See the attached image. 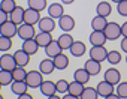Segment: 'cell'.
Wrapping results in <instances>:
<instances>
[{
  "instance_id": "cell-40",
  "label": "cell",
  "mask_w": 127,
  "mask_h": 99,
  "mask_svg": "<svg viewBox=\"0 0 127 99\" xmlns=\"http://www.w3.org/2000/svg\"><path fill=\"white\" fill-rule=\"evenodd\" d=\"M8 20H9V15H8L5 11H2V9H0V26H2V24H5Z\"/></svg>"
},
{
  "instance_id": "cell-46",
  "label": "cell",
  "mask_w": 127,
  "mask_h": 99,
  "mask_svg": "<svg viewBox=\"0 0 127 99\" xmlns=\"http://www.w3.org/2000/svg\"><path fill=\"white\" fill-rule=\"evenodd\" d=\"M46 99H61V96H58L57 93H54V95H51V96H48Z\"/></svg>"
},
{
  "instance_id": "cell-12",
  "label": "cell",
  "mask_w": 127,
  "mask_h": 99,
  "mask_svg": "<svg viewBox=\"0 0 127 99\" xmlns=\"http://www.w3.org/2000/svg\"><path fill=\"white\" fill-rule=\"evenodd\" d=\"M60 53H63V50H61V47L58 45L57 39H52V41L45 47V54H46L49 59H54V57L58 56Z\"/></svg>"
},
{
  "instance_id": "cell-10",
  "label": "cell",
  "mask_w": 127,
  "mask_h": 99,
  "mask_svg": "<svg viewBox=\"0 0 127 99\" xmlns=\"http://www.w3.org/2000/svg\"><path fill=\"white\" fill-rule=\"evenodd\" d=\"M105 81H108V83H111V84H118L120 81H121V72L117 69V68H114V66H111L109 69H106L105 71Z\"/></svg>"
},
{
  "instance_id": "cell-17",
  "label": "cell",
  "mask_w": 127,
  "mask_h": 99,
  "mask_svg": "<svg viewBox=\"0 0 127 99\" xmlns=\"http://www.w3.org/2000/svg\"><path fill=\"white\" fill-rule=\"evenodd\" d=\"M39 45H37V42H36V39L33 38V39H26V41H23V45H21V50H24V51L27 53V54H30V56H33V54H36L37 51H39Z\"/></svg>"
},
{
  "instance_id": "cell-8",
  "label": "cell",
  "mask_w": 127,
  "mask_h": 99,
  "mask_svg": "<svg viewBox=\"0 0 127 99\" xmlns=\"http://www.w3.org/2000/svg\"><path fill=\"white\" fill-rule=\"evenodd\" d=\"M17 32H18V26L15 23H12L11 20H8L5 24L0 26V35H2V36L14 38V36H17Z\"/></svg>"
},
{
  "instance_id": "cell-50",
  "label": "cell",
  "mask_w": 127,
  "mask_h": 99,
  "mask_svg": "<svg viewBox=\"0 0 127 99\" xmlns=\"http://www.w3.org/2000/svg\"><path fill=\"white\" fill-rule=\"evenodd\" d=\"M126 63H127V54H126Z\"/></svg>"
},
{
  "instance_id": "cell-18",
  "label": "cell",
  "mask_w": 127,
  "mask_h": 99,
  "mask_svg": "<svg viewBox=\"0 0 127 99\" xmlns=\"http://www.w3.org/2000/svg\"><path fill=\"white\" fill-rule=\"evenodd\" d=\"M73 36L70 35V33H66V32H63L60 36H58V39H57V42H58V45L61 47V50L63 51H66V50H69L70 47H72V44H73Z\"/></svg>"
},
{
  "instance_id": "cell-49",
  "label": "cell",
  "mask_w": 127,
  "mask_h": 99,
  "mask_svg": "<svg viewBox=\"0 0 127 99\" xmlns=\"http://www.w3.org/2000/svg\"><path fill=\"white\" fill-rule=\"evenodd\" d=\"M0 99H5V98H3V95H2V93H0Z\"/></svg>"
},
{
  "instance_id": "cell-3",
  "label": "cell",
  "mask_w": 127,
  "mask_h": 99,
  "mask_svg": "<svg viewBox=\"0 0 127 99\" xmlns=\"http://www.w3.org/2000/svg\"><path fill=\"white\" fill-rule=\"evenodd\" d=\"M17 35H18V38H21L23 41H26V39H33V38L36 36V29H34V26H32V24L23 23V24L18 26Z\"/></svg>"
},
{
  "instance_id": "cell-9",
  "label": "cell",
  "mask_w": 127,
  "mask_h": 99,
  "mask_svg": "<svg viewBox=\"0 0 127 99\" xmlns=\"http://www.w3.org/2000/svg\"><path fill=\"white\" fill-rule=\"evenodd\" d=\"M88 41L91 44V47H100V45H105L106 44V36L103 32H97V30H93L88 36Z\"/></svg>"
},
{
  "instance_id": "cell-34",
  "label": "cell",
  "mask_w": 127,
  "mask_h": 99,
  "mask_svg": "<svg viewBox=\"0 0 127 99\" xmlns=\"http://www.w3.org/2000/svg\"><path fill=\"white\" fill-rule=\"evenodd\" d=\"M18 5H17V2H15V0H2V2H0V9H2V11H5L8 15L17 8Z\"/></svg>"
},
{
  "instance_id": "cell-24",
  "label": "cell",
  "mask_w": 127,
  "mask_h": 99,
  "mask_svg": "<svg viewBox=\"0 0 127 99\" xmlns=\"http://www.w3.org/2000/svg\"><path fill=\"white\" fill-rule=\"evenodd\" d=\"M108 23H109V21L106 20V17H100V15H96V17L91 20V24H90V26H91V29H93V30H97V32H103Z\"/></svg>"
},
{
  "instance_id": "cell-20",
  "label": "cell",
  "mask_w": 127,
  "mask_h": 99,
  "mask_svg": "<svg viewBox=\"0 0 127 99\" xmlns=\"http://www.w3.org/2000/svg\"><path fill=\"white\" fill-rule=\"evenodd\" d=\"M24 8L23 6H17L11 14H9V20L12 21V23H15L17 26H20V24H23L24 23Z\"/></svg>"
},
{
  "instance_id": "cell-30",
  "label": "cell",
  "mask_w": 127,
  "mask_h": 99,
  "mask_svg": "<svg viewBox=\"0 0 127 99\" xmlns=\"http://www.w3.org/2000/svg\"><path fill=\"white\" fill-rule=\"evenodd\" d=\"M99 98V93L96 90V87H84L82 93L79 95V99H97Z\"/></svg>"
},
{
  "instance_id": "cell-4",
  "label": "cell",
  "mask_w": 127,
  "mask_h": 99,
  "mask_svg": "<svg viewBox=\"0 0 127 99\" xmlns=\"http://www.w3.org/2000/svg\"><path fill=\"white\" fill-rule=\"evenodd\" d=\"M75 18L72 17V15H67V14H64L63 17H60L58 18V21H57V26L63 30V32H66V33H69V32H72L73 29H75Z\"/></svg>"
},
{
  "instance_id": "cell-27",
  "label": "cell",
  "mask_w": 127,
  "mask_h": 99,
  "mask_svg": "<svg viewBox=\"0 0 127 99\" xmlns=\"http://www.w3.org/2000/svg\"><path fill=\"white\" fill-rule=\"evenodd\" d=\"M96 12H97V15L108 18V17L112 14V6H111L109 2H100V3L97 5V8H96Z\"/></svg>"
},
{
  "instance_id": "cell-33",
  "label": "cell",
  "mask_w": 127,
  "mask_h": 99,
  "mask_svg": "<svg viewBox=\"0 0 127 99\" xmlns=\"http://www.w3.org/2000/svg\"><path fill=\"white\" fill-rule=\"evenodd\" d=\"M84 87H85V84H81V83H78V81L73 80L72 83H69V90H67V93L75 95V96H79V95L82 93Z\"/></svg>"
},
{
  "instance_id": "cell-39",
  "label": "cell",
  "mask_w": 127,
  "mask_h": 99,
  "mask_svg": "<svg viewBox=\"0 0 127 99\" xmlns=\"http://www.w3.org/2000/svg\"><path fill=\"white\" fill-rule=\"evenodd\" d=\"M117 12L121 17H127V0H123V2L117 3Z\"/></svg>"
},
{
  "instance_id": "cell-48",
  "label": "cell",
  "mask_w": 127,
  "mask_h": 99,
  "mask_svg": "<svg viewBox=\"0 0 127 99\" xmlns=\"http://www.w3.org/2000/svg\"><path fill=\"white\" fill-rule=\"evenodd\" d=\"M120 2H123V0H112V3H120Z\"/></svg>"
},
{
  "instance_id": "cell-13",
  "label": "cell",
  "mask_w": 127,
  "mask_h": 99,
  "mask_svg": "<svg viewBox=\"0 0 127 99\" xmlns=\"http://www.w3.org/2000/svg\"><path fill=\"white\" fill-rule=\"evenodd\" d=\"M96 90H97L99 96H103V98H105V96H108V95H111V93H114V92H115V86L103 80V81L97 83Z\"/></svg>"
},
{
  "instance_id": "cell-45",
  "label": "cell",
  "mask_w": 127,
  "mask_h": 99,
  "mask_svg": "<svg viewBox=\"0 0 127 99\" xmlns=\"http://www.w3.org/2000/svg\"><path fill=\"white\" fill-rule=\"evenodd\" d=\"M105 99H121V98H120V96H118V95H117V93L114 92V93H111V95L105 96Z\"/></svg>"
},
{
  "instance_id": "cell-19",
  "label": "cell",
  "mask_w": 127,
  "mask_h": 99,
  "mask_svg": "<svg viewBox=\"0 0 127 99\" xmlns=\"http://www.w3.org/2000/svg\"><path fill=\"white\" fill-rule=\"evenodd\" d=\"M52 62H54V66H55V69H58V71H64L67 66H69V57L64 54V53H60L58 56H55L54 59H52Z\"/></svg>"
},
{
  "instance_id": "cell-11",
  "label": "cell",
  "mask_w": 127,
  "mask_h": 99,
  "mask_svg": "<svg viewBox=\"0 0 127 99\" xmlns=\"http://www.w3.org/2000/svg\"><path fill=\"white\" fill-rule=\"evenodd\" d=\"M69 51L73 57H82L87 53V45L82 41H73L72 47L69 48Z\"/></svg>"
},
{
  "instance_id": "cell-26",
  "label": "cell",
  "mask_w": 127,
  "mask_h": 99,
  "mask_svg": "<svg viewBox=\"0 0 127 99\" xmlns=\"http://www.w3.org/2000/svg\"><path fill=\"white\" fill-rule=\"evenodd\" d=\"M34 39H36V42H37L39 47L45 48V47L52 41V33H48V32H39V33H36Z\"/></svg>"
},
{
  "instance_id": "cell-16",
  "label": "cell",
  "mask_w": 127,
  "mask_h": 99,
  "mask_svg": "<svg viewBox=\"0 0 127 99\" xmlns=\"http://www.w3.org/2000/svg\"><path fill=\"white\" fill-rule=\"evenodd\" d=\"M39 20H40V12H37L34 9H30V8H27L24 11V23L26 24L34 26V24L39 23Z\"/></svg>"
},
{
  "instance_id": "cell-6",
  "label": "cell",
  "mask_w": 127,
  "mask_h": 99,
  "mask_svg": "<svg viewBox=\"0 0 127 99\" xmlns=\"http://www.w3.org/2000/svg\"><path fill=\"white\" fill-rule=\"evenodd\" d=\"M17 68V62L14 59V54L9 53H3L0 56V69H5V71H14Z\"/></svg>"
},
{
  "instance_id": "cell-7",
  "label": "cell",
  "mask_w": 127,
  "mask_h": 99,
  "mask_svg": "<svg viewBox=\"0 0 127 99\" xmlns=\"http://www.w3.org/2000/svg\"><path fill=\"white\" fill-rule=\"evenodd\" d=\"M37 27H39V32H48V33H52L54 29L57 27V23L54 18H51L49 15L48 17H40L39 23H37Z\"/></svg>"
},
{
  "instance_id": "cell-14",
  "label": "cell",
  "mask_w": 127,
  "mask_h": 99,
  "mask_svg": "<svg viewBox=\"0 0 127 99\" xmlns=\"http://www.w3.org/2000/svg\"><path fill=\"white\" fill-rule=\"evenodd\" d=\"M46 12L51 18L54 20H58L60 17L64 15V8H63V3H52L46 8Z\"/></svg>"
},
{
  "instance_id": "cell-29",
  "label": "cell",
  "mask_w": 127,
  "mask_h": 99,
  "mask_svg": "<svg viewBox=\"0 0 127 99\" xmlns=\"http://www.w3.org/2000/svg\"><path fill=\"white\" fill-rule=\"evenodd\" d=\"M27 5H29L30 9H34L37 12H42L48 8L46 0H27Z\"/></svg>"
},
{
  "instance_id": "cell-23",
  "label": "cell",
  "mask_w": 127,
  "mask_h": 99,
  "mask_svg": "<svg viewBox=\"0 0 127 99\" xmlns=\"http://www.w3.org/2000/svg\"><path fill=\"white\" fill-rule=\"evenodd\" d=\"M40 93L43 95V96H51V95H54V93H57V90H55V83L54 81H51V80H43V83L40 84Z\"/></svg>"
},
{
  "instance_id": "cell-21",
  "label": "cell",
  "mask_w": 127,
  "mask_h": 99,
  "mask_svg": "<svg viewBox=\"0 0 127 99\" xmlns=\"http://www.w3.org/2000/svg\"><path fill=\"white\" fill-rule=\"evenodd\" d=\"M39 71H40L43 75H49V74H52V72L55 71V66H54L52 59L46 57V59L40 60V63H39Z\"/></svg>"
},
{
  "instance_id": "cell-35",
  "label": "cell",
  "mask_w": 127,
  "mask_h": 99,
  "mask_svg": "<svg viewBox=\"0 0 127 99\" xmlns=\"http://www.w3.org/2000/svg\"><path fill=\"white\" fill-rule=\"evenodd\" d=\"M55 90H57V93H60V95L67 93V90H69V81L64 80V78L57 80V81H55Z\"/></svg>"
},
{
  "instance_id": "cell-41",
  "label": "cell",
  "mask_w": 127,
  "mask_h": 99,
  "mask_svg": "<svg viewBox=\"0 0 127 99\" xmlns=\"http://www.w3.org/2000/svg\"><path fill=\"white\" fill-rule=\"evenodd\" d=\"M120 48L123 50V51L127 54V38H123L121 39V44H120Z\"/></svg>"
},
{
  "instance_id": "cell-51",
  "label": "cell",
  "mask_w": 127,
  "mask_h": 99,
  "mask_svg": "<svg viewBox=\"0 0 127 99\" xmlns=\"http://www.w3.org/2000/svg\"><path fill=\"white\" fill-rule=\"evenodd\" d=\"M2 87H3V86H2V84H0V90H2Z\"/></svg>"
},
{
  "instance_id": "cell-44",
  "label": "cell",
  "mask_w": 127,
  "mask_h": 99,
  "mask_svg": "<svg viewBox=\"0 0 127 99\" xmlns=\"http://www.w3.org/2000/svg\"><path fill=\"white\" fill-rule=\"evenodd\" d=\"M61 99H79V96H75V95H70V93H64L61 96Z\"/></svg>"
},
{
  "instance_id": "cell-37",
  "label": "cell",
  "mask_w": 127,
  "mask_h": 99,
  "mask_svg": "<svg viewBox=\"0 0 127 99\" xmlns=\"http://www.w3.org/2000/svg\"><path fill=\"white\" fill-rule=\"evenodd\" d=\"M12 48V38H6L0 35V51L2 53H9V50Z\"/></svg>"
},
{
  "instance_id": "cell-1",
  "label": "cell",
  "mask_w": 127,
  "mask_h": 99,
  "mask_svg": "<svg viewBox=\"0 0 127 99\" xmlns=\"http://www.w3.org/2000/svg\"><path fill=\"white\" fill-rule=\"evenodd\" d=\"M26 83L30 89H39L40 84L43 83V74L37 69H33V71H29L27 72V77H26Z\"/></svg>"
},
{
  "instance_id": "cell-31",
  "label": "cell",
  "mask_w": 127,
  "mask_h": 99,
  "mask_svg": "<svg viewBox=\"0 0 127 99\" xmlns=\"http://www.w3.org/2000/svg\"><path fill=\"white\" fill-rule=\"evenodd\" d=\"M12 81H14V75H12L11 71L0 69V84L5 87V86H11Z\"/></svg>"
},
{
  "instance_id": "cell-5",
  "label": "cell",
  "mask_w": 127,
  "mask_h": 99,
  "mask_svg": "<svg viewBox=\"0 0 127 99\" xmlns=\"http://www.w3.org/2000/svg\"><path fill=\"white\" fill-rule=\"evenodd\" d=\"M88 56L90 59L96 60V62H103L106 60V56H108V50L105 48V45H100V47H91L90 51H88Z\"/></svg>"
},
{
  "instance_id": "cell-25",
  "label": "cell",
  "mask_w": 127,
  "mask_h": 99,
  "mask_svg": "<svg viewBox=\"0 0 127 99\" xmlns=\"http://www.w3.org/2000/svg\"><path fill=\"white\" fill-rule=\"evenodd\" d=\"M90 78H91V75L85 71V68H79V69H76L73 72V80L81 83V84H88Z\"/></svg>"
},
{
  "instance_id": "cell-2",
  "label": "cell",
  "mask_w": 127,
  "mask_h": 99,
  "mask_svg": "<svg viewBox=\"0 0 127 99\" xmlns=\"http://www.w3.org/2000/svg\"><path fill=\"white\" fill-rule=\"evenodd\" d=\"M103 33H105V36H106L108 41H117L121 36V26L118 23H114V21L108 23L106 27H105V30H103Z\"/></svg>"
},
{
  "instance_id": "cell-42",
  "label": "cell",
  "mask_w": 127,
  "mask_h": 99,
  "mask_svg": "<svg viewBox=\"0 0 127 99\" xmlns=\"http://www.w3.org/2000/svg\"><path fill=\"white\" fill-rule=\"evenodd\" d=\"M17 99H34L33 98V95H30L29 92H26V93H23V95H20Z\"/></svg>"
},
{
  "instance_id": "cell-36",
  "label": "cell",
  "mask_w": 127,
  "mask_h": 99,
  "mask_svg": "<svg viewBox=\"0 0 127 99\" xmlns=\"http://www.w3.org/2000/svg\"><path fill=\"white\" fill-rule=\"evenodd\" d=\"M12 75H14V81H26L27 71H26V68H23V66H17V68L12 71Z\"/></svg>"
},
{
  "instance_id": "cell-15",
  "label": "cell",
  "mask_w": 127,
  "mask_h": 99,
  "mask_svg": "<svg viewBox=\"0 0 127 99\" xmlns=\"http://www.w3.org/2000/svg\"><path fill=\"white\" fill-rule=\"evenodd\" d=\"M30 54H27L24 50H17V51L14 53V59H15V62H17V66H23V68H26L29 63H30Z\"/></svg>"
},
{
  "instance_id": "cell-28",
  "label": "cell",
  "mask_w": 127,
  "mask_h": 99,
  "mask_svg": "<svg viewBox=\"0 0 127 99\" xmlns=\"http://www.w3.org/2000/svg\"><path fill=\"white\" fill-rule=\"evenodd\" d=\"M27 89H29V86H27L26 81H12V84H11V90H12V93L17 95V96L26 93Z\"/></svg>"
},
{
  "instance_id": "cell-38",
  "label": "cell",
  "mask_w": 127,
  "mask_h": 99,
  "mask_svg": "<svg viewBox=\"0 0 127 99\" xmlns=\"http://www.w3.org/2000/svg\"><path fill=\"white\" fill-rule=\"evenodd\" d=\"M115 93H117L121 99H127V81H120V83L117 84Z\"/></svg>"
},
{
  "instance_id": "cell-22",
  "label": "cell",
  "mask_w": 127,
  "mask_h": 99,
  "mask_svg": "<svg viewBox=\"0 0 127 99\" xmlns=\"http://www.w3.org/2000/svg\"><path fill=\"white\" fill-rule=\"evenodd\" d=\"M84 68H85V71L93 77V75L100 74V71H102V63H100V62H96V60H93V59H90V60L85 62Z\"/></svg>"
},
{
  "instance_id": "cell-47",
  "label": "cell",
  "mask_w": 127,
  "mask_h": 99,
  "mask_svg": "<svg viewBox=\"0 0 127 99\" xmlns=\"http://www.w3.org/2000/svg\"><path fill=\"white\" fill-rule=\"evenodd\" d=\"M73 2H75V0H61V3H63V5H72Z\"/></svg>"
},
{
  "instance_id": "cell-43",
  "label": "cell",
  "mask_w": 127,
  "mask_h": 99,
  "mask_svg": "<svg viewBox=\"0 0 127 99\" xmlns=\"http://www.w3.org/2000/svg\"><path fill=\"white\" fill-rule=\"evenodd\" d=\"M121 36L123 38H127V21L124 24H121Z\"/></svg>"
},
{
  "instance_id": "cell-32",
  "label": "cell",
  "mask_w": 127,
  "mask_h": 99,
  "mask_svg": "<svg viewBox=\"0 0 127 99\" xmlns=\"http://www.w3.org/2000/svg\"><path fill=\"white\" fill-rule=\"evenodd\" d=\"M123 60V56L120 51H117V50H112V51H108V56H106V62H109L112 66L118 65L120 62Z\"/></svg>"
}]
</instances>
